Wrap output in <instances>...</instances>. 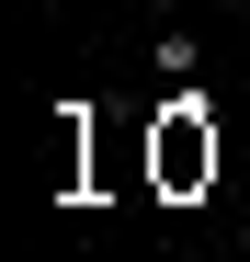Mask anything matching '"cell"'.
<instances>
[{"label":"cell","mask_w":250,"mask_h":262,"mask_svg":"<svg viewBox=\"0 0 250 262\" xmlns=\"http://www.w3.org/2000/svg\"><path fill=\"white\" fill-rule=\"evenodd\" d=\"M159 183H171V194L216 183V125H205V92H171V114H159Z\"/></svg>","instance_id":"1"},{"label":"cell","mask_w":250,"mask_h":262,"mask_svg":"<svg viewBox=\"0 0 250 262\" xmlns=\"http://www.w3.org/2000/svg\"><path fill=\"white\" fill-rule=\"evenodd\" d=\"M148 57H159V80H193V69H205V46H193L182 23H159V46H148Z\"/></svg>","instance_id":"2"}]
</instances>
